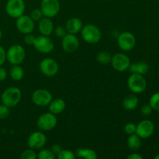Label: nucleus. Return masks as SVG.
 <instances>
[{"label":"nucleus","mask_w":159,"mask_h":159,"mask_svg":"<svg viewBox=\"0 0 159 159\" xmlns=\"http://www.w3.org/2000/svg\"><path fill=\"white\" fill-rule=\"evenodd\" d=\"M54 32H55L56 36H57V37H59V38H63V37L68 34V32H67L66 30V28H65V26H57V27L55 28V30H54Z\"/></svg>","instance_id":"33"},{"label":"nucleus","mask_w":159,"mask_h":159,"mask_svg":"<svg viewBox=\"0 0 159 159\" xmlns=\"http://www.w3.org/2000/svg\"><path fill=\"white\" fill-rule=\"evenodd\" d=\"M57 158L58 159H75L76 156L71 151L62 149L57 155Z\"/></svg>","instance_id":"28"},{"label":"nucleus","mask_w":159,"mask_h":159,"mask_svg":"<svg viewBox=\"0 0 159 159\" xmlns=\"http://www.w3.org/2000/svg\"><path fill=\"white\" fill-rule=\"evenodd\" d=\"M96 60L102 65H108L111 62L112 56L107 51H100L96 56Z\"/></svg>","instance_id":"25"},{"label":"nucleus","mask_w":159,"mask_h":159,"mask_svg":"<svg viewBox=\"0 0 159 159\" xmlns=\"http://www.w3.org/2000/svg\"><path fill=\"white\" fill-rule=\"evenodd\" d=\"M50 112L54 114H59L62 113L65 109V102L61 98H57L51 100L49 105Z\"/></svg>","instance_id":"20"},{"label":"nucleus","mask_w":159,"mask_h":159,"mask_svg":"<svg viewBox=\"0 0 159 159\" xmlns=\"http://www.w3.org/2000/svg\"><path fill=\"white\" fill-rule=\"evenodd\" d=\"M139 103V100H138V98L135 95L130 94L127 95L125 98L124 99L122 102L123 107L126 110H134V109L137 108V107L138 106Z\"/></svg>","instance_id":"21"},{"label":"nucleus","mask_w":159,"mask_h":159,"mask_svg":"<svg viewBox=\"0 0 159 159\" xmlns=\"http://www.w3.org/2000/svg\"><path fill=\"white\" fill-rule=\"evenodd\" d=\"M47 142V137L43 132L35 131L31 134L27 140V144L30 148L34 150L41 149Z\"/></svg>","instance_id":"14"},{"label":"nucleus","mask_w":159,"mask_h":159,"mask_svg":"<svg viewBox=\"0 0 159 159\" xmlns=\"http://www.w3.org/2000/svg\"><path fill=\"white\" fill-rule=\"evenodd\" d=\"M16 26L19 32L23 34H31L35 27L34 20L31 19L30 16L26 15H22L16 18Z\"/></svg>","instance_id":"12"},{"label":"nucleus","mask_w":159,"mask_h":159,"mask_svg":"<svg viewBox=\"0 0 159 159\" xmlns=\"http://www.w3.org/2000/svg\"><path fill=\"white\" fill-rule=\"evenodd\" d=\"M127 159H142V156L137 153H133L127 156Z\"/></svg>","instance_id":"39"},{"label":"nucleus","mask_w":159,"mask_h":159,"mask_svg":"<svg viewBox=\"0 0 159 159\" xmlns=\"http://www.w3.org/2000/svg\"><path fill=\"white\" fill-rule=\"evenodd\" d=\"M9 75L12 80L18 82L24 76V71L20 65H13L9 70Z\"/></svg>","instance_id":"22"},{"label":"nucleus","mask_w":159,"mask_h":159,"mask_svg":"<svg viewBox=\"0 0 159 159\" xmlns=\"http://www.w3.org/2000/svg\"><path fill=\"white\" fill-rule=\"evenodd\" d=\"M117 43L119 48L124 51H131L136 44L134 35L130 32H124L118 37Z\"/></svg>","instance_id":"13"},{"label":"nucleus","mask_w":159,"mask_h":159,"mask_svg":"<svg viewBox=\"0 0 159 159\" xmlns=\"http://www.w3.org/2000/svg\"><path fill=\"white\" fill-rule=\"evenodd\" d=\"M127 85L130 91L134 93H141L146 89L147 82L142 75L132 73L127 80Z\"/></svg>","instance_id":"4"},{"label":"nucleus","mask_w":159,"mask_h":159,"mask_svg":"<svg viewBox=\"0 0 159 159\" xmlns=\"http://www.w3.org/2000/svg\"><path fill=\"white\" fill-rule=\"evenodd\" d=\"M53 99L52 95L48 90L40 89L34 92L32 94V101L36 106L47 107Z\"/></svg>","instance_id":"10"},{"label":"nucleus","mask_w":159,"mask_h":159,"mask_svg":"<svg viewBox=\"0 0 159 159\" xmlns=\"http://www.w3.org/2000/svg\"><path fill=\"white\" fill-rule=\"evenodd\" d=\"M61 46L64 51L68 53H73L77 51L79 47V40L75 34H67L62 38Z\"/></svg>","instance_id":"16"},{"label":"nucleus","mask_w":159,"mask_h":159,"mask_svg":"<svg viewBox=\"0 0 159 159\" xmlns=\"http://www.w3.org/2000/svg\"><path fill=\"white\" fill-rule=\"evenodd\" d=\"M34 47L38 52L42 54H49L54 50V43L49 36L40 35L36 37Z\"/></svg>","instance_id":"7"},{"label":"nucleus","mask_w":159,"mask_h":159,"mask_svg":"<svg viewBox=\"0 0 159 159\" xmlns=\"http://www.w3.org/2000/svg\"><path fill=\"white\" fill-rule=\"evenodd\" d=\"M38 29L40 34L43 36H50L54 30V23L51 21V18L43 17L39 21Z\"/></svg>","instance_id":"17"},{"label":"nucleus","mask_w":159,"mask_h":159,"mask_svg":"<svg viewBox=\"0 0 159 159\" xmlns=\"http://www.w3.org/2000/svg\"><path fill=\"white\" fill-rule=\"evenodd\" d=\"M55 157L52 151L49 149H43L37 155V158L39 159H54Z\"/></svg>","instance_id":"26"},{"label":"nucleus","mask_w":159,"mask_h":159,"mask_svg":"<svg viewBox=\"0 0 159 159\" xmlns=\"http://www.w3.org/2000/svg\"><path fill=\"white\" fill-rule=\"evenodd\" d=\"M61 6L58 0H42L40 3V9L43 16L53 18L60 12Z\"/></svg>","instance_id":"6"},{"label":"nucleus","mask_w":159,"mask_h":159,"mask_svg":"<svg viewBox=\"0 0 159 159\" xmlns=\"http://www.w3.org/2000/svg\"><path fill=\"white\" fill-rule=\"evenodd\" d=\"M111 65L116 71L123 72L127 71L130 65V58L127 55L123 53H117L112 57Z\"/></svg>","instance_id":"11"},{"label":"nucleus","mask_w":159,"mask_h":159,"mask_svg":"<svg viewBox=\"0 0 159 159\" xmlns=\"http://www.w3.org/2000/svg\"><path fill=\"white\" fill-rule=\"evenodd\" d=\"M149 105L152 110L159 112V93H156L152 96L149 100Z\"/></svg>","instance_id":"27"},{"label":"nucleus","mask_w":159,"mask_h":159,"mask_svg":"<svg viewBox=\"0 0 159 159\" xmlns=\"http://www.w3.org/2000/svg\"><path fill=\"white\" fill-rule=\"evenodd\" d=\"M57 124V119L55 114L52 113H45L40 115L37 119V125L41 130L49 131L53 130Z\"/></svg>","instance_id":"5"},{"label":"nucleus","mask_w":159,"mask_h":159,"mask_svg":"<svg viewBox=\"0 0 159 159\" xmlns=\"http://www.w3.org/2000/svg\"><path fill=\"white\" fill-rule=\"evenodd\" d=\"M141 138L138 136L137 134L129 135L127 139V146L130 150L137 151L141 148Z\"/></svg>","instance_id":"23"},{"label":"nucleus","mask_w":159,"mask_h":159,"mask_svg":"<svg viewBox=\"0 0 159 159\" xmlns=\"http://www.w3.org/2000/svg\"><path fill=\"white\" fill-rule=\"evenodd\" d=\"M25 57L26 51L20 44L12 45L6 51V60L12 65H20L24 61Z\"/></svg>","instance_id":"3"},{"label":"nucleus","mask_w":159,"mask_h":159,"mask_svg":"<svg viewBox=\"0 0 159 159\" xmlns=\"http://www.w3.org/2000/svg\"><path fill=\"white\" fill-rule=\"evenodd\" d=\"M22 93L17 87L12 86L6 89L1 96L2 102L9 108L16 107L21 100Z\"/></svg>","instance_id":"1"},{"label":"nucleus","mask_w":159,"mask_h":159,"mask_svg":"<svg viewBox=\"0 0 159 159\" xmlns=\"http://www.w3.org/2000/svg\"><path fill=\"white\" fill-rule=\"evenodd\" d=\"M2 38V30H1V29H0V39Z\"/></svg>","instance_id":"41"},{"label":"nucleus","mask_w":159,"mask_h":159,"mask_svg":"<svg viewBox=\"0 0 159 159\" xmlns=\"http://www.w3.org/2000/svg\"><path fill=\"white\" fill-rule=\"evenodd\" d=\"M30 17L34 22L36 21H40L42 18L43 17V12H42L41 9H36L31 12Z\"/></svg>","instance_id":"31"},{"label":"nucleus","mask_w":159,"mask_h":159,"mask_svg":"<svg viewBox=\"0 0 159 159\" xmlns=\"http://www.w3.org/2000/svg\"><path fill=\"white\" fill-rule=\"evenodd\" d=\"M8 75L7 71L4 68L0 66V82H3L6 79Z\"/></svg>","instance_id":"37"},{"label":"nucleus","mask_w":159,"mask_h":159,"mask_svg":"<svg viewBox=\"0 0 159 159\" xmlns=\"http://www.w3.org/2000/svg\"><path fill=\"white\" fill-rule=\"evenodd\" d=\"M40 71L47 77H53L58 72L59 67L57 61L51 57H47L40 61L39 65Z\"/></svg>","instance_id":"9"},{"label":"nucleus","mask_w":159,"mask_h":159,"mask_svg":"<svg viewBox=\"0 0 159 159\" xmlns=\"http://www.w3.org/2000/svg\"><path fill=\"white\" fill-rule=\"evenodd\" d=\"M35 39H36V37H34L33 34H26V36H25L24 42L27 45H34Z\"/></svg>","instance_id":"35"},{"label":"nucleus","mask_w":159,"mask_h":159,"mask_svg":"<svg viewBox=\"0 0 159 159\" xmlns=\"http://www.w3.org/2000/svg\"><path fill=\"white\" fill-rule=\"evenodd\" d=\"M81 34L83 40L90 44L97 43L102 37L100 30L93 24H87L83 26L81 30Z\"/></svg>","instance_id":"2"},{"label":"nucleus","mask_w":159,"mask_h":159,"mask_svg":"<svg viewBox=\"0 0 159 159\" xmlns=\"http://www.w3.org/2000/svg\"><path fill=\"white\" fill-rule=\"evenodd\" d=\"M51 150L52 151V152L54 154V155H55V156H56V155H58V153L62 150V148H61V145L56 144H54V145L51 147Z\"/></svg>","instance_id":"38"},{"label":"nucleus","mask_w":159,"mask_h":159,"mask_svg":"<svg viewBox=\"0 0 159 159\" xmlns=\"http://www.w3.org/2000/svg\"><path fill=\"white\" fill-rule=\"evenodd\" d=\"M128 69L131 73H136V74H140L143 75L148 73L149 70V65L145 61H141L130 64Z\"/></svg>","instance_id":"19"},{"label":"nucleus","mask_w":159,"mask_h":159,"mask_svg":"<svg viewBox=\"0 0 159 159\" xmlns=\"http://www.w3.org/2000/svg\"><path fill=\"white\" fill-rule=\"evenodd\" d=\"M10 113V110L9 107L4 104H0V120H4L9 116Z\"/></svg>","instance_id":"30"},{"label":"nucleus","mask_w":159,"mask_h":159,"mask_svg":"<svg viewBox=\"0 0 159 159\" xmlns=\"http://www.w3.org/2000/svg\"><path fill=\"white\" fill-rule=\"evenodd\" d=\"M152 108L150 105H144L141 109V113L144 116H148L152 113Z\"/></svg>","instance_id":"34"},{"label":"nucleus","mask_w":159,"mask_h":159,"mask_svg":"<svg viewBox=\"0 0 159 159\" xmlns=\"http://www.w3.org/2000/svg\"><path fill=\"white\" fill-rule=\"evenodd\" d=\"M136 124H134V123H128V124H126L125 127H124V132L128 135L133 134L136 133Z\"/></svg>","instance_id":"32"},{"label":"nucleus","mask_w":159,"mask_h":159,"mask_svg":"<svg viewBox=\"0 0 159 159\" xmlns=\"http://www.w3.org/2000/svg\"><path fill=\"white\" fill-rule=\"evenodd\" d=\"M6 13L12 18H18L23 15L25 2L23 0H8L6 5Z\"/></svg>","instance_id":"8"},{"label":"nucleus","mask_w":159,"mask_h":159,"mask_svg":"<svg viewBox=\"0 0 159 159\" xmlns=\"http://www.w3.org/2000/svg\"><path fill=\"white\" fill-rule=\"evenodd\" d=\"M82 27L83 26H82V20L77 17H72L69 19L65 24L67 32L71 34H76L81 32Z\"/></svg>","instance_id":"18"},{"label":"nucleus","mask_w":159,"mask_h":159,"mask_svg":"<svg viewBox=\"0 0 159 159\" xmlns=\"http://www.w3.org/2000/svg\"><path fill=\"white\" fill-rule=\"evenodd\" d=\"M155 159H159V155H156V156H155Z\"/></svg>","instance_id":"40"},{"label":"nucleus","mask_w":159,"mask_h":159,"mask_svg":"<svg viewBox=\"0 0 159 159\" xmlns=\"http://www.w3.org/2000/svg\"><path fill=\"white\" fill-rule=\"evenodd\" d=\"M36 158H37V155L34 149L32 148L23 151L20 155V158L21 159H35Z\"/></svg>","instance_id":"29"},{"label":"nucleus","mask_w":159,"mask_h":159,"mask_svg":"<svg viewBox=\"0 0 159 159\" xmlns=\"http://www.w3.org/2000/svg\"><path fill=\"white\" fill-rule=\"evenodd\" d=\"M76 156L85 159H96L97 154L94 150L90 148H79L76 151Z\"/></svg>","instance_id":"24"},{"label":"nucleus","mask_w":159,"mask_h":159,"mask_svg":"<svg viewBox=\"0 0 159 159\" xmlns=\"http://www.w3.org/2000/svg\"><path fill=\"white\" fill-rule=\"evenodd\" d=\"M6 60V51L4 48L0 46V66L5 63Z\"/></svg>","instance_id":"36"},{"label":"nucleus","mask_w":159,"mask_h":159,"mask_svg":"<svg viewBox=\"0 0 159 159\" xmlns=\"http://www.w3.org/2000/svg\"><path fill=\"white\" fill-rule=\"evenodd\" d=\"M155 130V125L149 120H144L137 125L136 133L141 138L145 139L152 136Z\"/></svg>","instance_id":"15"}]
</instances>
